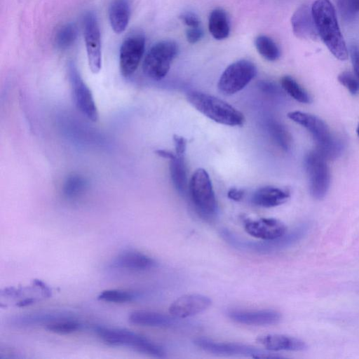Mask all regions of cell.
Returning <instances> with one entry per match:
<instances>
[{
	"label": "cell",
	"mask_w": 359,
	"mask_h": 359,
	"mask_svg": "<svg viewBox=\"0 0 359 359\" xmlns=\"http://www.w3.org/2000/svg\"><path fill=\"white\" fill-rule=\"evenodd\" d=\"M208 29L214 39L222 40L230 33V24L226 13L222 8L211 11L208 18Z\"/></svg>",
	"instance_id": "603a6c76"
},
{
	"label": "cell",
	"mask_w": 359,
	"mask_h": 359,
	"mask_svg": "<svg viewBox=\"0 0 359 359\" xmlns=\"http://www.w3.org/2000/svg\"><path fill=\"white\" fill-rule=\"evenodd\" d=\"M86 187V182L83 178L79 177V176H73L67 180L64 187V192L67 198H76L83 191Z\"/></svg>",
	"instance_id": "4dcf8cb0"
},
{
	"label": "cell",
	"mask_w": 359,
	"mask_h": 359,
	"mask_svg": "<svg viewBox=\"0 0 359 359\" xmlns=\"http://www.w3.org/2000/svg\"><path fill=\"white\" fill-rule=\"evenodd\" d=\"M283 90L293 99L299 102L308 104L311 98L307 91L290 76H284L280 81Z\"/></svg>",
	"instance_id": "484cf974"
},
{
	"label": "cell",
	"mask_w": 359,
	"mask_h": 359,
	"mask_svg": "<svg viewBox=\"0 0 359 359\" xmlns=\"http://www.w3.org/2000/svg\"><path fill=\"white\" fill-rule=\"evenodd\" d=\"M170 174L175 189L181 194H184L189 184L184 156H176L170 160Z\"/></svg>",
	"instance_id": "cb8c5ba5"
},
{
	"label": "cell",
	"mask_w": 359,
	"mask_h": 359,
	"mask_svg": "<svg viewBox=\"0 0 359 359\" xmlns=\"http://www.w3.org/2000/svg\"><path fill=\"white\" fill-rule=\"evenodd\" d=\"M359 0H336L338 11L346 20H350L358 13Z\"/></svg>",
	"instance_id": "1f68e13d"
},
{
	"label": "cell",
	"mask_w": 359,
	"mask_h": 359,
	"mask_svg": "<svg viewBox=\"0 0 359 359\" xmlns=\"http://www.w3.org/2000/svg\"><path fill=\"white\" fill-rule=\"evenodd\" d=\"M287 117L305 128L316 142L317 149L326 159L335 158L340 151L339 142L327 124L318 117L299 111H290Z\"/></svg>",
	"instance_id": "3957f363"
},
{
	"label": "cell",
	"mask_w": 359,
	"mask_h": 359,
	"mask_svg": "<svg viewBox=\"0 0 359 359\" xmlns=\"http://www.w3.org/2000/svg\"><path fill=\"white\" fill-rule=\"evenodd\" d=\"M83 35L88 66L93 74L102 68L101 36L97 19L93 12H87L83 20Z\"/></svg>",
	"instance_id": "7c38bea8"
},
{
	"label": "cell",
	"mask_w": 359,
	"mask_h": 359,
	"mask_svg": "<svg viewBox=\"0 0 359 359\" xmlns=\"http://www.w3.org/2000/svg\"><path fill=\"white\" fill-rule=\"evenodd\" d=\"M255 65L248 60H240L229 65L218 81L219 90L224 95H233L243 90L256 76Z\"/></svg>",
	"instance_id": "ba28073f"
},
{
	"label": "cell",
	"mask_w": 359,
	"mask_h": 359,
	"mask_svg": "<svg viewBox=\"0 0 359 359\" xmlns=\"http://www.w3.org/2000/svg\"><path fill=\"white\" fill-rule=\"evenodd\" d=\"M81 325L74 320L61 319L46 325V329L57 334H70L79 330Z\"/></svg>",
	"instance_id": "f1b7e54d"
},
{
	"label": "cell",
	"mask_w": 359,
	"mask_h": 359,
	"mask_svg": "<svg viewBox=\"0 0 359 359\" xmlns=\"http://www.w3.org/2000/svg\"><path fill=\"white\" fill-rule=\"evenodd\" d=\"M194 345L201 350L219 355L243 356L253 358H280L254 346L231 342L216 341L205 337H198L193 341Z\"/></svg>",
	"instance_id": "30bf717a"
},
{
	"label": "cell",
	"mask_w": 359,
	"mask_h": 359,
	"mask_svg": "<svg viewBox=\"0 0 359 359\" xmlns=\"http://www.w3.org/2000/svg\"><path fill=\"white\" fill-rule=\"evenodd\" d=\"M115 266L134 271H147L156 266V261L151 257L137 251H125L121 253L114 261Z\"/></svg>",
	"instance_id": "ffe728a7"
},
{
	"label": "cell",
	"mask_w": 359,
	"mask_h": 359,
	"mask_svg": "<svg viewBox=\"0 0 359 359\" xmlns=\"http://www.w3.org/2000/svg\"><path fill=\"white\" fill-rule=\"evenodd\" d=\"M255 46L259 55L266 60L276 61L280 56V50L278 45L268 36H257L255 39Z\"/></svg>",
	"instance_id": "d4e9b609"
},
{
	"label": "cell",
	"mask_w": 359,
	"mask_h": 359,
	"mask_svg": "<svg viewBox=\"0 0 359 359\" xmlns=\"http://www.w3.org/2000/svg\"><path fill=\"white\" fill-rule=\"evenodd\" d=\"M177 51L178 46L174 41L163 40L155 43L144 59L142 71L144 75L154 81L163 79L169 72Z\"/></svg>",
	"instance_id": "52a82bcc"
},
{
	"label": "cell",
	"mask_w": 359,
	"mask_h": 359,
	"mask_svg": "<svg viewBox=\"0 0 359 359\" xmlns=\"http://www.w3.org/2000/svg\"><path fill=\"white\" fill-rule=\"evenodd\" d=\"M155 153L158 156L169 160H172L176 156L175 154L165 149H157L155 151Z\"/></svg>",
	"instance_id": "f35d334b"
},
{
	"label": "cell",
	"mask_w": 359,
	"mask_h": 359,
	"mask_svg": "<svg viewBox=\"0 0 359 359\" xmlns=\"http://www.w3.org/2000/svg\"><path fill=\"white\" fill-rule=\"evenodd\" d=\"M349 72H343L338 76V81L351 94L355 95L359 92V81Z\"/></svg>",
	"instance_id": "d6a6232c"
},
{
	"label": "cell",
	"mask_w": 359,
	"mask_h": 359,
	"mask_svg": "<svg viewBox=\"0 0 359 359\" xmlns=\"http://www.w3.org/2000/svg\"><path fill=\"white\" fill-rule=\"evenodd\" d=\"M245 231L252 236L270 241L278 238L286 233L285 225L275 218H259L247 219L244 223Z\"/></svg>",
	"instance_id": "2e32d148"
},
{
	"label": "cell",
	"mask_w": 359,
	"mask_h": 359,
	"mask_svg": "<svg viewBox=\"0 0 359 359\" xmlns=\"http://www.w3.org/2000/svg\"><path fill=\"white\" fill-rule=\"evenodd\" d=\"M68 75L76 107L89 120L97 121L99 113L92 92L73 62L68 65Z\"/></svg>",
	"instance_id": "8fae6325"
},
{
	"label": "cell",
	"mask_w": 359,
	"mask_h": 359,
	"mask_svg": "<svg viewBox=\"0 0 359 359\" xmlns=\"http://www.w3.org/2000/svg\"><path fill=\"white\" fill-rule=\"evenodd\" d=\"M245 195V191L243 189L236 187L231 188L227 192V196L229 199L234 201H241Z\"/></svg>",
	"instance_id": "74e56055"
},
{
	"label": "cell",
	"mask_w": 359,
	"mask_h": 359,
	"mask_svg": "<svg viewBox=\"0 0 359 359\" xmlns=\"http://www.w3.org/2000/svg\"><path fill=\"white\" fill-rule=\"evenodd\" d=\"M187 99L196 110L216 123L229 126H241L245 122L242 112L212 95L193 90L187 93Z\"/></svg>",
	"instance_id": "7a4b0ae2"
},
{
	"label": "cell",
	"mask_w": 359,
	"mask_h": 359,
	"mask_svg": "<svg viewBox=\"0 0 359 359\" xmlns=\"http://www.w3.org/2000/svg\"><path fill=\"white\" fill-rule=\"evenodd\" d=\"M291 25L294 34L302 39L316 40L318 31L313 19L311 6H300L291 18Z\"/></svg>",
	"instance_id": "ac0fdd59"
},
{
	"label": "cell",
	"mask_w": 359,
	"mask_h": 359,
	"mask_svg": "<svg viewBox=\"0 0 359 359\" xmlns=\"http://www.w3.org/2000/svg\"><path fill=\"white\" fill-rule=\"evenodd\" d=\"M290 198L287 191L278 187L266 186L257 189L252 194L251 202L262 208H273L285 203Z\"/></svg>",
	"instance_id": "44dd1931"
},
{
	"label": "cell",
	"mask_w": 359,
	"mask_h": 359,
	"mask_svg": "<svg viewBox=\"0 0 359 359\" xmlns=\"http://www.w3.org/2000/svg\"><path fill=\"white\" fill-rule=\"evenodd\" d=\"M269 131L273 138L283 149L287 150L290 146V136L286 129L277 122L269 125Z\"/></svg>",
	"instance_id": "f546056e"
},
{
	"label": "cell",
	"mask_w": 359,
	"mask_h": 359,
	"mask_svg": "<svg viewBox=\"0 0 359 359\" xmlns=\"http://www.w3.org/2000/svg\"><path fill=\"white\" fill-rule=\"evenodd\" d=\"M95 332L106 344L112 346H126L135 351L155 358H165L164 348L135 332L118 328L96 327Z\"/></svg>",
	"instance_id": "277c9868"
},
{
	"label": "cell",
	"mask_w": 359,
	"mask_h": 359,
	"mask_svg": "<svg viewBox=\"0 0 359 359\" xmlns=\"http://www.w3.org/2000/svg\"><path fill=\"white\" fill-rule=\"evenodd\" d=\"M172 139L175 144L176 156H184L187 149V139L176 134L173 135Z\"/></svg>",
	"instance_id": "d590c367"
},
{
	"label": "cell",
	"mask_w": 359,
	"mask_h": 359,
	"mask_svg": "<svg viewBox=\"0 0 359 359\" xmlns=\"http://www.w3.org/2000/svg\"><path fill=\"white\" fill-rule=\"evenodd\" d=\"M129 321L135 325L170 328V329H182L190 326L189 324L182 322V319L177 318L172 315L150 311H135L130 313Z\"/></svg>",
	"instance_id": "9a60e30c"
},
{
	"label": "cell",
	"mask_w": 359,
	"mask_h": 359,
	"mask_svg": "<svg viewBox=\"0 0 359 359\" xmlns=\"http://www.w3.org/2000/svg\"><path fill=\"white\" fill-rule=\"evenodd\" d=\"M352 63L356 76L359 79V49L353 46L351 50Z\"/></svg>",
	"instance_id": "8d00e7d4"
},
{
	"label": "cell",
	"mask_w": 359,
	"mask_h": 359,
	"mask_svg": "<svg viewBox=\"0 0 359 359\" xmlns=\"http://www.w3.org/2000/svg\"><path fill=\"white\" fill-rule=\"evenodd\" d=\"M189 194L196 211L203 217L210 219L217 212L218 207L209 174L198 168L189 182Z\"/></svg>",
	"instance_id": "8992f818"
},
{
	"label": "cell",
	"mask_w": 359,
	"mask_h": 359,
	"mask_svg": "<svg viewBox=\"0 0 359 359\" xmlns=\"http://www.w3.org/2000/svg\"><path fill=\"white\" fill-rule=\"evenodd\" d=\"M326 160L316 150L309 152L304 160L310 194L318 200L325 196L330 184V170Z\"/></svg>",
	"instance_id": "9c48e42d"
},
{
	"label": "cell",
	"mask_w": 359,
	"mask_h": 359,
	"mask_svg": "<svg viewBox=\"0 0 359 359\" xmlns=\"http://www.w3.org/2000/svg\"><path fill=\"white\" fill-rule=\"evenodd\" d=\"M144 48L145 39L140 34L130 35L123 41L119 52V67L123 76H130L136 71Z\"/></svg>",
	"instance_id": "4fadbf2b"
},
{
	"label": "cell",
	"mask_w": 359,
	"mask_h": 359,
	"mask_svg": "<svg viewBox=\"0 0 359 359\" xmlns=\"http://www.w3.org/2000/svg\"><path fill=\"white\" fill-rule=\"evenodd\" d=\"M356 132H357V135H358V136L359 137V124H358V128H357V130H356Z\"/></svg>",
	"instance_id": "ab89813d"
},
{
	"label": "cell",
	"mask_w": 359,
	"mask_h": 359,
	"mask_svg": "<svg viewBox=\"0 0 359 359\" xmlns=\"http://www.w3.org/2000/svg\"><path fill=\"white\" fill-rule=\"evenodd\" d=\"M226 314L231 320L237 323L252 326L274 325L281 319L280 313L271 309L255 311L231 309L229 310Z\"/></svg>",
	"instance_id": "e0dca14e"
},
{
	"label": "cell",
	"mask_w": 359,
	"mask_h": 359,
	"mask_svg": "<svg viewBox=\"0 0 359 359\" xmlns=\"http://www.w3.org/2000/svg\"><path fill=\"white\" fill-rule=\"evenodd\" d=\"M180 18L182 22L188 27H200L201 21L199 18L194 13L187 11L181 13Z\"/></svg>",
	"instance_id": "836d02e7"
},
{
	"label": "cell",
	"mask_w": 359,
	"mask_h": 359,
	"mask_svg": "<svg viewBox=\"0 0 359 359\" xmlns=\"http://www.w3.org/2000/svg\"><path fill=\"white\" fill-rule=\"evenodd\" d=\"M311 9L318 36L336 58L347 60L348 50L332 3L330 0H316Z\"/></svg>",
	"instance_id": "6da1fadb"
},
{
	"label": "cell",
	"mask_w": 359,
	"mask_h": 359,
	"mask_svg": "<svg viewBox=\"0 0 359 359\" xmlns=\"http://www.w3.org/2000/svg\"><path fill=\"white\" fill-rule=\"evenodd\" d=\"M130 15L128 0H113L109 8V19L111 27L116 34L126 29Z\"/></svg>",
	"instance_id": "7402d4cb"
},
{
	"label": "cell",
	"mask_w": 359,
	"mask_h": 359,
	"mask_svg": "<svg viewBox=\"0 0 359 359\" xmlns=\"http://www.w3.org/2000/svg\"><path fill=\"white\" fill-rule=\"evenodd\" d=\"M257 341L269 351H300L307 348L306 343L301 339L283 334L262 335L257 339Z\"/></svg>",
	"instance_id": "d6986e66"
},
{
	"label": "cell",
	"mask_w": 359,
	"mask_h": 359,
	"mask_svg": "<svg viewBox=\"0 0 359 359\" xmlns=\"http://www.w3.org/2000/svg\"><path fill=\"white\" fill-rule=\"evenodd\" d=\"M212 304L211 299L201 294H187L176 299L169 307L172 316L184 319L205 311Z\"/></svg>",
	"instance_id": "5bb4252c"
},
{
	"label": "cell",
	"mask_w": 359,
	"mask_h": 359,
	"mask_svg": "<svg viewBox=\"0 0 359 359\" xmlns=\"http://www.w3.org/2000/svg\"><path fill=\"white\" fill-rule=\"evenodd\" d=\"M307 231L308 226L304 224L278 238L259 242L243 240L227 229L222 230L221 235L228 243L238 250L259 254H269L294 244L306 233Z\"/></svg>",
	"instance_id": "5b68a950"
},
{
	"label": "cell",
	"mask_w": 359,
	"mask_h": 359,
	"mask_svg": "<svg viewBox=\"0 0 359 359\" xmlns=\"http://www.w3.org/2000/svg\"><path fill=\"white\" fill-rule=\"evenodd\" d=\"M77 37V29L74 24L68 23L61 27L55 36V44L59 49L71 47Z\"/></svg>",
	"instance_id": "4316f807"
},
{
	"label": "cell",
	"mask_w": 359,
	"mask_h": 359,
	"mask_svg": "<svg viewBox=\"0 0 359 359\" xmlns=\"http://www.w3.org/2000/svg\"><path fill=\"white\" fill-rule=\"evenodd\" d=\"M137 294L123 290H106L100 292L98 299L112 303H126L134 300Z\"/></svg>",
	"instance_id": "83f0119b"
},
{
	"label": "cell",
	"mask_w": 359,
	"mask_h": 359,
	"mask_svg": "<svg viewBox=\"0 0 359 359\" xmlns=\"http://www.w3.org/2000/svg\"><path fill=\"white\" fill-rule=\"evenodd\" d=\"M203 36V32L201 27H188L186 31V38L190 43H197Z\"/></svg>",
	"instance_id": "e575fe53"
}]
</instances>
